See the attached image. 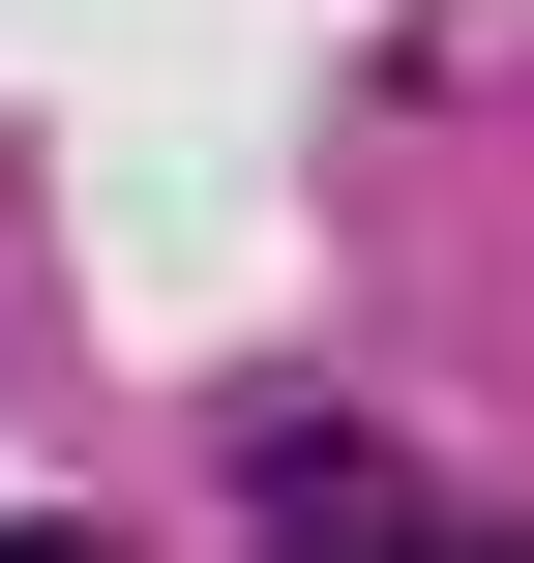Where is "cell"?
I'll use <instances>...</instances> for the list:
<instances>
[{
	"label": "cell",
	"instance_id": "6da1fadb",
	"mask_svg": "<svg viewBox=\"0 0 534 563\" xmlns=\"http://www.w3.org/2000/svg\"><path fill=\"white\" fill-rule=\"evenodd\" d=\"M268 534H297V563H534V534H416L357 445H297V475H268Z\"/></svg>",
	"mask_w": 534,
	"mask_h": 563
},
{
	"label": "cell",
	"instance_id": "7a4b0ae2",
	"mask_svg": "<svg viewBox=\"0 0 534 563\" xmlns=\"http://www.w3.org/2000/svg\"><path fill=\"white\" fill-rule=\"evenodd\" d=\"M0 563H89V534H0Z\"/></svg>",
	"mask_w": 534,
	"mask_h": 563
}]
</instances>
